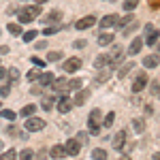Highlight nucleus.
Here are the masks:
<instances>
[{
	"label": "nucleus",
	"instance_id": "nucleus-1",
	"mask_svg": "<svg viewBox=\"0 0 160 160\" xmlns=\"http://www.w3.org/2000/svg\"><path fill=\"white\" fill-rule=\"evenodd\" d=\"M38 15H41V4H28V7H24L22 11L17 13V19L22 22V24H30V22H34Z\"/></svg>",
	"mask_w": 160,
	"mask_h": 160
},
{
	"label": "nucleus",
	"instance_id": "nucleus-2",
	"mask_svg": "<svg viewBox=\"0 0 160 160\" xmlns=\"http://www.w3.org/2000/svg\"><path fill=\"white\" fill-rule=\"evenodd\" d=\"M143 43L145 45H156L158 43V38H160V32H158V28L154 24H145V28H143Z\"/></svg>",
	"mask_w": 160,
	"mask_h": 160
},
{
	"label": "nucleus",
	"instance_id": "nucleus-3",
	"mask_svg": "<svg viewBox=\"0 0 160 160\" xmlns=\"http://www.w3.org/2000/svg\"><path fill=\"white\" fill-rule=\"evenodd\" d=\"M24 128H26V132H38V130H43V128H45V120L30 115V118H26Z\"/></svg>",
	"mask_w": 160,
	"mask_h": 160
},
{
	"label": "nucleus",
	"instance_id": "nucleus-4",
	"mask_svg": "<svg viewBox=\"0 0 160 160\" xmlns=\"http://www.w3.org/2000/svg\"><path fill=\"white\" fill-rule=\"evenodd\" d=\"M148 81H149L148 73H139V75L135 77V81H132V92H135V94H139L141 90H145V86H148Z\"/></svg>",
	"mask_w": 160,
	"mask_h": 160
},
{
	"label": "nucleus",
	"instance_id": "nucleus-5",
	"mask_svg": "<svg viewBox=\"0 0 160 160\" xmlns=\"http://www.w3.org/2000/svg\"><path fill=\"white\" fill-rule=\"evenodd\" d=\"M79 149H81V143H79L77 139H68V141H66V145H64L66 156H77V154H79Z\"/></svg>",
	"mask_w": 160,
	"mask_h": 160
},
{
	"label": "nucleus",
	"instance_id": "nucleus-6",
	"mask_svg": "<svg viewBox=\"0 0 160 160\" xmlns=\"http://www.w3.org/2000/svg\"><path fill=\"white\" fill-rule=\"evenodd\" d=\"M56 107H58L60 113H68L75 105H73V98H68V96H60V100L56 102Z\"/></svg>",
	"mask_w": 160,
	"mask_h": 160
},
{
	"label": "nucleus",
	"instance_id": "nucleus-7",
	"mask_svg": "<svg viewBox=\"0 0 160 160\" xmlns=\"http://www.w3.org/2000/svg\"><path fill=\"white\" fill-rule=\"evenodd\" d=\"M94 24H96V17H94V15H86V17H81V19L75 24V28H77V30H88V28H92Z\"/></svg>",
	"mask_w": 160,
	"mask_h": 160
},
{
	"label": "nucleus",
	"instance_id": "nucleus-8",
	"mask_svg": "<svg viewBox=\"0 0 160 160\" xmlns=\"http://www.w3.org/2000/svg\"><path fill=\"white\" fill-rule=\"evenodd\" d=\"M64 73H75V71H79L81 68V60L79 58H68V60L64 62Z\"/></svg>",
	"mask_w": 160,
	"mask_h": 160
},
{
	"label": "nucleus",
	"instance_id": "nucleus-9",
	"mask_svg": "<svg viewBox=\"0 0 160 160\" xmlns=\"http://www.w3.org/2000/svg\"><path fill=\"white\" fill-rule=\"evenodd\" d=\"M49 88L56 92V94H64V92L68 90V81H66V79H53Z\"/></svg>",
	"mask_w": 160,
	"mask_h": 160
},
{
	"label": "nucleus",
	"instance_id": "nucleus-10",
	"mask_svg": "<svg viewBox=\"0 0 160 160\" xmlns=\"http://www.w3.org/2000/svg\"><path fill=\"white\" fill-rule=\"evenodd\" d=\"M115 22H118V15H115V13H109V15H105V17L100 19L98 24H100V28H102V30H109V28H113V26H115Z\"/></svg>",
	"mask_w": 160,
	"mask_h": 160
},
{
	"label": "nucleus",
	"instance_id": "nucleus-11",
	"mask_svg": "<svg viewBox=\"0 0 160 160\" xmlns=\"http://www.w3.org/2000/svg\"><path fill=\"white\" fill-rule=\"evenodd\" d=\"M88 98H90V90H81V88H79V90H77V96L73 98V105L75 107H81Z\"/></svg>",
	"mask_w": 160,
	"mask_h": 160
},
{
	"label": "nucleus",
	"instance_id": "nucleus-12",
	"mask_svg": "<svg viewBox=\"0 0 160 160\" xmlns=\"http://www.w3.org/2000/svg\"><path fill=\"white\" fill-rule=\"evenodd\" d=\"M111 64V58H109V53H100V56H96L94 58V68H105V66H109Z\"/></svg>",
	"mask_w": 160,
	"mask_h": 160
},
{
	"label": "nucleus",
	"instance_id": "nucleus-13",
	"mask_svg": "<svg viewBox=\"0 0 160 160\" xmlns=\"http://www.w3.org/2000/svg\"><path fill=\"white\" fill-rule=\"evenodd\" d=\"M53 79H56V77H53V73H47V71H45V73L38 75V86H41V88H49Z\"/></svg>",
	"mask_w": 160,
	"mask_h": 160
},
{
	"label": "nucleus",
	"instance_id": "nucleus-14",
	"mask_svg": "<svg viewBox=\"0 0 160 160\" xmlns=\"http://www.w3.org/2000/svg\"><path fill=\"white\" fill-rule=\"evenodd\" d=\"M124 143H126V132H124V130H120L118 135L113 137V149H118V152H122Z\"/></svg>",
	"mask_w": 160,
	"mask_h": 160
},
{
	"label": "nucleus",
	"instance_id": "nucleus-15",
	"mask_svg": "<svg viewBox=\"0 0 160 160\" xmlns=\"http://www.w3.org/2000/svg\"><path fill=\"white\" fill-rule=\"evenodd\" d=\"M113 34H111V32H107V30H105V32H100L98 34V45L100 47H107V45H111V43H113Z\"/></svg>",
	"mask_w": 160,
	"mask_h": 160
},
{
	"label": "nucleus",
	"instance_id": "nucleus-16",
	"mask_svg": "<svg viewBox=\"0 0 160 160\" xmlns=\"http://www.w3.org/2000/svg\"><path fill=\"white\" fill-rule=\"evenodd\" d=\"M132 22H135V17H132V15H130V13H128V15H126V17H122V19H120V17H118V22H115V26H118V28H120V30H126V28H128V26L132 24Z\"/></svg>",
	"mask_w": 160,
	"mask_h": 160
},
{
	"label": "nucleus",
	"instance_id": "nucleus-17",
	"mask_svg": "<svg viewBox=\"0 0 160 160\" xmlns=\"http://www.w3.org/2000/svg\"><path fill=\"white\" fill-rule=\"evenodd\" d=\"M143 45H145V43H143L141 38H132V43H130V47H128V56H137Z\"/></svg>",
	"mask_w": 160,
	"mask_h": 160
},
{
	"label": "nucleus",
	"instance_id": "nucleus-18",
	"mask_svg": "<svg viewBox=\"0 0 160 160\" xmlns=\"http://www.w3.org/2000/svg\"><path fill=\"white\" fill-rule=\"evenodd\" d=\"M158 53H154V56H145V58H143V66H145V68H156V66H158Z\"/></svg>",
	"mask_w": 160,
	"mask_h": 160
},
{
	"label": "nucleus",
	"instance_id": "nucleus-19",
	"mask_svg": "<svg viewBox=\"0 0 160 160\" xmlns=\"http://www.w3.org/2000/svg\"><path fill=\"white\" fill-rule=\"evenodd\" d=\"M60 19H62V13L60 11H51V13L45 15V22H47V24H56V22H60Z\"/></svg>",
	"mask_w": 160,
	"mask_h": 160
},
{
	"label": "nucleus",
	"instance_id": "nucleus-20",
	"mask_svg": "<svg viewBox=\"0 0 160 160\" xmlns=\"http://www.w3.org/2000/svg\"><path fill=\"white\" fill-rule=\"evenodd\" d=\"M49 154H51V158H64V156H66V152H64L62 145H53V148L49 149Z\"/></svg>",
	"mask_w": 160,
	"mask_h": 160
},
{
	"label": "nucleus",
	"instance_id": "nucleus-21",
	"mask_svg": "<svg viewBox=\"0 0 160 160\" xmlns=\"http://www.w3.org/2000/svg\"><path fill=\"white\" fill-rule=\"evenodd\" d=\"M100 128H102L100 122H90V120H88V135H98Z\"/></svg>",
	"mask_w": 160,
	"mask_h": 160
},
{
	"label": "nucleus",
	"instance_id": "nucleus-22",
	"mask_svg": "<svg viewBox=\"0 0 160 160\" xmlns=\"http://www.w3.org/2000/svg\"><path fill=\"white\" fill-rule=\"evenodd\" d=\"M113 120H115V113L109 111V113L105 115V120L100 122V126H102V128H111V126H113Z\"/></svg>",
	"mask_w": 160,
	"mask_h": 160
},
{
	"label": "nucleus",
	"instance_id": "nucleus-23",
	"mask_svg": "<svg viewBox=\"0 0 160 160\" xmlns=\"http://www.w3.org/2000/svg\"><path fill=\"white\" fill-rule=\"evenodd\" d=\"M34 113H37V105H26L19 115H22V118H30V115H34Z\"/></svg>",
	"mask_w": 160,
	"mask_h": 160
},
{
	"label": "nucleus",
	"instance_id": "nucleus-24",
	"mask_svg": "<svg viewBox=\"0 0 160 160\" xmlns=\"http://www.w3.org/2000/svg\"><path fill=\"white\" fill-rule=\"evenodd\" d=\"M37 37H38L37 30H28V32H24V34H22V41H24V43H32Z\"/></svg>",
	"mask_w": 160,
	"mask_h": 160
},
{
	"label": "nucleus",
	"instance_id": "nucleus-25",
	"mask_svg": "<svg viewBox=\"0 0 160 160\" xmlns=\"http://www.w3.org/2000/svg\"><path fill=\"white\" fill-rule=\"evenodd\" d=\"M141 0H124V11L126 13H132L137 9V4H139Z\"/></svg>",
	"mask_w": 160,
	"mask_h": 160
},
{
	"label": "nucleus",
	"instance_id": "nucleus-26",
	"mask_svg": "<svg viewBox=\"0 0 160 160\" xmlns=\"http://www.w3.org/2000/svg\"><path fill=\"white\" fill-rule=\"evenodd\" d=\"M7 30L11 32L13 37H19V34H22V26H19V24H15V22H11V24L7 26Z\"/></svg>",
	"mask_w": 160,
	"mask_h": 160
},
{
	"label": "nucleus",
	"instance_id": "nucleus-27",
	"mask_svg": "<svg viewBox=\"0 0 160 160\" xmlns=\"http://www.w3.org/2000/svg\"><path fill=\"white\" fill-rule=\"evenodd\" d=\"M132 68H135V64H132V62H128L126 66H120V71H118V77H120V79H124V77L128 75V71H132Z\"/></svg>",
	"mask_w": 160,
	"mask_h": 160
},
{
	"label": "nucleus",
	"instance_id": "nucleus-28",
	"mask_svg": "<svg viewBox=\"0 0 160 160\" xmlns=\"http://www.w3.org/2000/svg\"><path fill=\"white\" fill-rule=\"evenodd\" d=\"M53 102H56V98H53V96H47V98H43L41 107H43L45 111H51V109H53Z\"/></svg>",
	"mask_w": 160,
	"mask_h": 160
},
{
	"label": "nucleus",
	"instance_id": "nucleus-29",
	"mask_svg": "<svg viewBox=\"0 0 160 160\" xmlns=\"http://www.w3.org/2000/svg\"><path fill=\"white\" fill-rule=\"evenodd\" d=\"M0 115H2V120H9V122H13V120L17 118V113L11 111V109H2V111H0Z\"/></svg>",
	"mask_w": 160,
	"mask_h": 160
},
{
	"label": "nucleus",
	"instance_id": "nucleus-30",
	"mask_svg": "<svg viewBox=\"0 0 160 160\" xmlns=\"http://www.w3.org/2000/svg\"><path fill=\"white\" fill-rule=\"evenodd\" d=\"M79 88H83V81H81V79H71V81H68V90L77 92Z\"/></svg>",
	"mask_w": 160,
	"mask_h": 160
},
{
	"label": "nucleus",
	"instance_id": "nucleus-31",
	"mask_svg": "<svg viewBox=\"0 0 160 160\" xmlns=\"http://www.w3.org/2000/svg\"><path fill=\"white\" fill-rule=\"evenodd\" d=\"M92 158H96V160H105V158H107V152H105V149H100V148H96L94 152H92Z\"/></svg>",
	"mask_w": 160,
	"mask_h": 160
},
{
	"label": "nucleus",
	"instance_id": "nucleus-32",
	"mask_svg": "<svg viewBox=\"0 0 160 160\" xmlns=\"http://www.w3.org/2000/svg\"><path fill=\"white\" fill-rule=\"evenodd\" d=\"M38 75H41V71H38V68H32V71H28L26 79H28V81H37V79H38Z\"/></svg>",
	"mask_w": 160,
	"mask_h": 160
},
{
	"label": "nucleus",
	"instance_id": "nucleus-33",
	"mask_svg": "<svg viewBox=\"0 0 160 160\" xmlns=\"http://www.w3.org/2000/svg\"><path fill=\"white\" fill-rule=\"evenodd\" d=\"M58 60H62V51H49L47 62H58Z\"/></svg>",
	"mask_w": 160,
	"mask_h": 160
},
{
	"label": "nucleus",
	"instance_id": "nucleus-34",
	"mask_svg": "<svg viewBox=\"0 0 160 160\" xmlns=\"http://www.w3.org/2000/svg\"><path fill=\"white\" fill-rule=\"evenodd\" d=\"M132 128H135L137 132H143V130H145V124H143V120H132Z\"/></svg>",
	"mask_w": 160,
	"mask_h": 160
},
{
	"label": "nucleus",
	"instance_id": "nucleus-35",
	"mask_svg": "<svg viewBox=\"0 0 160 160\" xmlns=\"http://www.w3.org/2000/svg\"><path fill=\"white\" fill-rule=\"evenodd\" d=\"M100 118H102V115H100V111H98V109H94L92 113H90V118H88V120H90V122H102Z\"/></svg>",
	"mask_w": 160,
	"mask_h": 160
},
{
	"label": "nucleus",
	"instance_id": "nucleus-36",
	"mask_svg": "<svg viewBox=\"0 0 160 160\" xmlns=\"http://www.w3.org/2000/svg\"><path fill=\"white\" fill-rule=\"evenodd\" d=\"M32 156H34V152H32V149H24V152L19 154V158H22V160H30Z\"/></svg>",
	"mask_w": 160,
	"mask_h": 160
},
{
	"label": "nucleus",
	"instance_id": "nucleus-37",
	"mask_svg": "<svg viewBox=\"0 0 160 160\" xmlns=\"http://www.w3.org/2000/svg\"><path fill=\"white\" fill-rule=\"evenodd\" d=\"M9 90H11V86H9V83L0 86V96H9Z\"/></svg>",
	"mask_w": 160,
	"mask_h": 160
},
{
	"label": "nucleus",
	"instance_id": "nucleus-38",
	"mask_svg": "<svg viewBox=\"0 0 160 160\" xmlns=\"http://www.w3.org/2000/svg\"><path fill=\"white\" fill-rule=\"evenodd\" d=\"M158 88H160L158 81H152V83H149V92H152V94H158Z\"/></svg>",
	"mask_w": 160,
	"mask_h": 160
},
{
	"label": "nucleus",
	"instance_id": "nucleus-39",
	"mask_svg": "<svg viewBox=\"0 0 160 160\" xmlns=\"http://www.w3.org/2000/svg\"><path fill=\"white\" fill-rule=\"evenodd\" d=\"M43 90H45V88H41V86H34L32 90H30V94H34V96H41V94H43Z\"/></svg>",
	"mask_w": 160,
	"mask_h": 160
},
{
	"label": "nucleus",
	"instance_id": "nucleus-40",
	"mask_svg": "<svg viewBox=\"0 0 160 160\" xmlns=\"http://www.w3.org/2000/svg\"><path fill=\"white\" fill-rule=\"evenodd\" d=\"M75 139H77L79 143H88V132H79V135L75 137Z\"/></svg>",
	"mask_w": 160,
	"mask_h": 160
},
{
	"label": "nucleus",
	"instance_id": "nucleus-41",
	"mask_svg": "<svg viewBox=\"0 0 160 160\" xmlns=\"http://www.w3.org/2000/svg\"><path fill=\"white\" fill-rule=\"evenodd\" d=\"M56 32H58V28H53V26H49V28H45V30H43V34H47V37L56 34Z\"/></svg>",
	"mask_w": 160,
	"mask_h": 160
},
{
	"label": "nucleus",
	"instance_id": "nucleus-42",
	"mask_svg": "<svg viewBox=\"0 0 160 160\" xmlns=\"http://www.w3.org/2000/svg\"><path fill=\"white\" fill-rule=\"evenodd\" d=\"M15 156H17V152H15V149H7V152H4V156H2V158H15Z\"/></svg>",
	"mask_w": 160,
	"mask_h": 160
},
{
	"label": "nucleus",
	"instance_id": "nucleus-43",
	"mask_svg": "<svg viewBox=\"0 0 160 160\" xmlns=\"http://www.w3.org/2000/svg\"><path fill=\"white\" fill-rule=\"evenodd\" d=\"M32 64H37L38 68H43V66H45V60H38V58H32Z\"/></svg>",
	"mask_w": 160,
	"mask_h": 160
},
{
	"label": "nucleus",
	"instance_id": "nucleus-44",
	"mask_svg": "<svg viewBox=\"0 0 160 160\" xmlns=\"http://www.w3.org/2000/svg\"><path fill=\"white\" fill-rule=\"evenodd\" d=\"M75 47H77V49H81V47H86V41H83V38H79V41H75Z\"/></svg>",
	"mask_w": 160,
	"mask_h": 160
},
{
	"label": "nucleus",
	"instance_id": "nucleus-45",
	"mask_svg": "<svg viewBox=\"0 0 160 160\" xmlns=\"http://www.w3.org/2000/svg\"><path fill=\"white\" fill-rule=\"evenodd\" d=\"M45 47H47V43H45V41H38V43H37V49H45Z\"/></svg>",
	"mask_w": 160,
	"mask_h": 160
},
{
	"label": "nucleus",
	"instance_id": "nucleus-46",
	"mask_svg": "<svg viewBox=\"0 0 160 160\" xmlns=\"http://www.w3.org/2000/svg\"><path fill=\"white\" fill-rule=\"evenodd\" d=\"M0 79H7V71H4L2 66H0Z\"/></svg>",
	"mask_w": 160,
	"mask_h": 160
},
{
	"label": "nucleus",
	"instance_id": "nucleus-47",
	"mask_svg": "<svg viewBox=\"0 0 160 160\" xmlns=\"http://www.w3.org/2000/svg\"><path fill=\"white\" fill-rule=\"evenodd\" d=\"M43 2H47V0H37V4H43Z\"/></svg>",
	"mask_w": 160,
	"mask_h": 160
},
{
	"label": "nucleus",
	"instance_id": "nucleus-48",
	"mask_svg": "<svg viewBox=\"0 0 160 160\" xmlns=\"http://www.w3.org/2000/svg\"><path fill=\"white\" fill-rule=\"evenodd\" d=\"M156 49H158V53H160V43H156Z\"/></svg>",
	"mask_w": 160,
	"mask_h": 160
},
{
	"label": "nucleus",
	"instance_id": "nucleus-49",
	"mask_svg": "<svg viewBox=\"0 0 160 160\" xmlns=\"http://www.w3.org/2000/svg\"><path fill=\"white\" fill-rule=\"evenodd\" d=\"M158 96H160V88H158Z\"/></svg>",
	"mask_w": 160,
	"mask_h": 160
},
{
	"label": "nucleus",
	"instance_id": "nucleus-50",
	"mask_svg": "<svg viewBox=\"0 0 160 160\" xmlns=\"http://www.w3.org/2000/svg\"><path fill=\"white\" fill-rule=\"evenodd\" d=\"M22 2H26V0H22Z\"/></svg>",
	"mask_w": 160,
	"mask_h": 160
}]
</instances>
